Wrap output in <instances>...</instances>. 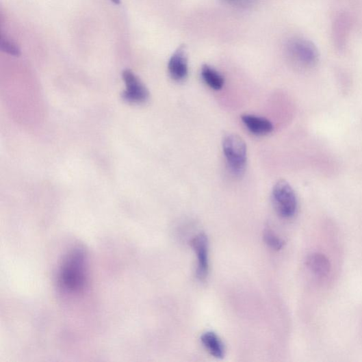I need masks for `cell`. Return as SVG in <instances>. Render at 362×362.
I'll use <instances>...</instances> for the list:
<instances>
[{
	"label": "cell",
	"mask_w": 362,
	"mask_h": 362,
	"mask_svg": "<svg viewBox=\"0 0 362 362\" xmlns=\"http://www.w3.org/2000/svg\"><path fill=\"white\" fill-rule=\"evenodd\" d=\"M224 1L231 5L242 8H250L257 3V0H224Z\"/></svg>",
	"instance_id": "5bb4252c"
},
{
	"label": "cell",
	"mask_w": 362,
	"mask_h": 362,
	"mask_svg": "<svg viewBox=\"0 0 362 362\" xmlns=\"http://www.w3.org/2000/svg\"><path fill=\"white\" fill-rule=\"evenodd\" d=\"M112 1L115 3L116 5H120V0H112Z\"/></svg>",
	"instance_id": "9a60e30c"
},
{
	"label": "cell",
	"mask_w": 362,
	"mask_h": 362,
	"mask_svg": "<svg viewBox=\"0 0 362 362\" xmlns=\"http://www.w3.org/2000/svg\"><path fill=\"white\" fill-rule=\"evenodd\" d=\"M263 240L265 243L274 250H281L285 243L283 239L276 235V234L270 229L264 230Z\"/></svg>",
	"instance_id": "7c38bea8"
},
{
	"label": "cell",
	"mask_w": 362,
	"mask_h": 362,
	"mask_svg": "<svg viewBox=\"0 0 362 362\" xmlns=\"http://www.w3.org/2000/svg\"><path fill=\"white\" fill-rule=\"evenodd\" d=\"M197 257L196 276L200 281H205L209 272V242L206 234H198L190 243Z\"/></svg>",
	"instance_id": "8992f818"
},
{
	"label": "cell",
	"mask_w": 362,
	"mask_h": 362,
	"mask_svg": "<svg viewBox=\"0 0 362 362\" xmlns=\"http://www.w3.org/2000/svg\"><path fill=\"white\" fill-rule=\"evenodd\" d=\"M201 342L211 356L218 359L224 357V346L216 333L210 331L205 333L201 337Z\"/></svg>",
	"instance_id": "30bf717a"
},
{
	"label": "cell",
	"mask_w": 362,
	"mask_h": 362,
	"mask_svg": "<svg viewBox=\"0 0 362 362\" xmlns=\"http://www.w3.org/2000/svg\"><path fill=\"white\" fill-rule=\"evenodd\" d=\"M223 151L233 174L242 176L247 161V148L242 138L235 134H229L223 139Z\"/></svg>",
	"instance_id": "7a4b0ae2"
},
{
	"label": "cell",
	"mask_w": 362,
	"mask_h": 362,
	"mask_svg": "<svg viewBox=\"0 0 362 362\" xmlns=\"http://www.w3.org/2000/svg\"><path fill=\"white\" fill-rule=\"evenodd\" d=\"M242 120L247 129L255 135H266L273 130L271 122L263 117L245 114L242 116Z\"/></svg>",
	"instance_id": "9c48e42d"
},
{
	"label": "cell",
	"mask_w": 362,
	"mask_h": 362,
	"mask_svg": "<svg viewBox=\"0 0 362 362\" xmlns=\"http://www.w3.org/2000/svg\"><path fill=\"white\" fill-rule=\"evenodd\" d=\"M87 255L82 248L73 249L62 263L58 273V283L62 289L70 292L81 291L88 279Z\"/></svg>",
	"instance_id": "6da1fadb"
},
{
	"label": "cell",
	"mask_w": 362,
	"mask_h": 362,
	"mask_svg": "<svg viewBox=\"0 0 362 362\" xmlns=\"http://www.w3.org/2000/svg\"><path fill=\"white\" fill-rule=\"evenodd\" d=\"M308 269L319 278H325L331 271V264L326 255L321 253H312L306 260Z\"/></svg>",
	"instance_id": "ba28073f"
},
{
	"label": "cell",
	"mask_w": 362,
	"mask_h": 362,
	"mask_svg": "<svg viewBox=\"0 0 362 362\" xmlns=\"http://www.w3.org/2000/svg\"><path fill=\"white\" fill-rule=\"evenodd\" d=\"M168 70L170 76L175 81H183L187 77L188 66L185 46L179 47L170 58Z\"/></svg>",
	"instance_id": "52a82bcc"
},
{
	"label": "cell",
	"mask_w": 362,
	"mask_h": 362,
	"mask_svg": "<svg viewBox=\"0 0 362 362\" xmlns=\"http://www.w3.org/2000/svg\"><path fill=\"white\" fill-rule=\"evenodd\" d=\"M126 90L122 94V98L131 103H143L148 98V92L141 80L130 70H125L122 73Z\"/></svg>",
	"instance_id": "5b68a950"
},
{
	"label": "cell",
	"mask_w": 362,
	"mask_h": 362,
	"mask_svg": "<svg viewBox=\"0 0 362 362\" xmlns=\"http://www.w3.org/2000/svg\"><path fill=\"white\" fill-rule=\"evenodd\" d=\"M1 48L4 52L12 55L18 56L20 55L18 48L12 42L5 39L3 36L1 37Z\"/></svg>",
	"instance_id": "4fadbf2b"
},
{
	"label": "cell",
	"mask_w": 362,
	"mask_h": 362,
	"mask_svg": "<svg viewBox=\"0 0 362 362\" xmlns=\"http://www.w3.org/2000/svg\"><path fill=\"white\" fill-rule=\"evenodd\" d=\"M272 201L279 215L286 219L293 218L298 207L295 192L285 180L276 182L272 189Z\"/></svg>",
	"instance_id": "3957f363"
},
{
	"label": "cell",
	"mask_w": 362,
	"mask_h": 362,
	"mask_svg": "<svg viewBox=\"0 0 362 362\" xmlns=\"http://www.w3.org/2000/svg\"><path fill=\"white\" fill-rule=\"evenodd\" d=\"M287 51L292 60L305 68L314 67L318 61V53L309 40L295 38L290 40L287 46Z\"/></svg>",
	"instance_id": "277c9868"
},
{
	"label": "cell",
	"mask_w": 362,
	"mask_h": 362,
	"mask_svg": "<svg viewBox=\"0 0 362 362\" xmlns=\"http://www.w3.org/2000/svg\"><path fill=\"white\" fill-rule=\"evenodd\" d=\"M201 75L204 81L212 90H220L224 87V79L216 69L205 65L202 68Z\"/></svg>",
	"instance_id": "8fae6325"
}]
</instances>
